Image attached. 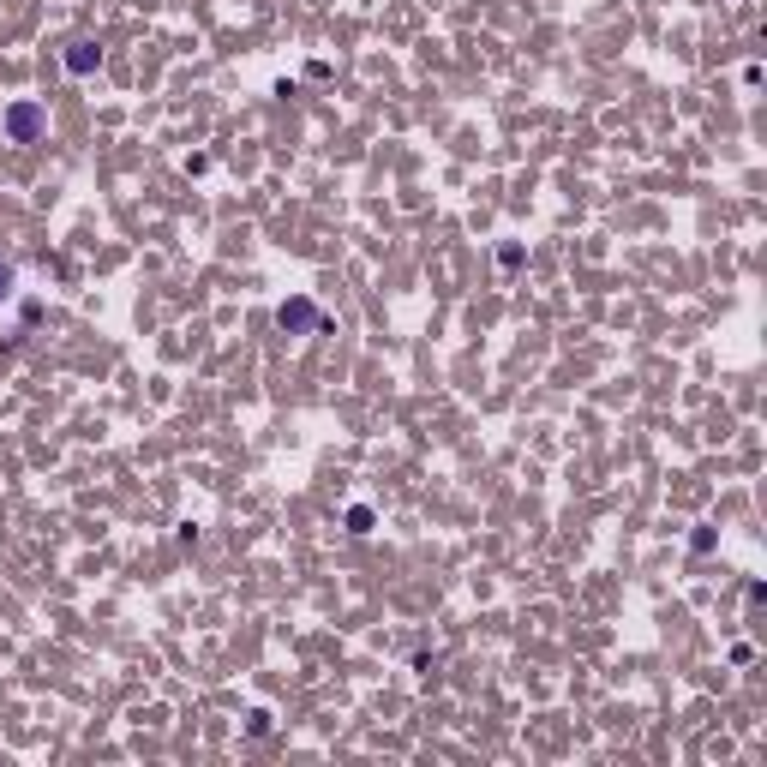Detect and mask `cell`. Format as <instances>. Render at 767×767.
I'll return each mask as SVG.
<instances>
[{"label":"cell","mask_w":767,"mask_h":767,"mask_svg":"<svg viewBox=\"0 0 767 767\" xmlns=\"http://www.w3.org/2000/svg\"><path fill=\"white\" fill-rule=\"evenodd\" d=\"M276 324H282L288 336H312V330H324V312H318L312 300H282V306H276Z\"/></svg>","instance_id":"obj_2"},{"label":"cell","mask_w":767,"mask_h":767,"mask_svg":"<svg viewBox=\"0 0 767 767\" xmlns=\"http://www.w3.org/2000/svg\"><path fill=\"white\" fill-rule=\"evenodd\" d=\"M366 528H372V510H366V504H354V510H348V534H366Z\"/></svg>","instance_id":"obj_4"},{"label":"cell","mask_w":767,"mask_h":767,"mask_svg":"<svg viewBox=\"0 0 767 767\" xmlns=\"http://www.w3.org/2000/svg\"><path fill=\"white\" fill-rule=\"evenodd\" d=\"M12 282H18V276H12V264H0V300L12 294Z\"/></svg>","instance_id":"obj_5"},{"label":"cell","mask_w":767,"mask_h":767,"mask_svg":"<svg viewBox=\"0 0 767 767\" xmlns=\"http://www.w3.org/2000/svg\"><path fill=\"white\" fill-rule=\"evenodd\" d=\"M42 126H48V108H42V102H12V108L0 114V132H6L12 144H36Z\"/></svg>","instance_id":"obj_1"},{"label":"cell","mask_w":767,"mask_h":767,"mask_svg":"<svg viewBox=\"0 0 767 767\" xmlns=\"http://www.w3.org/2000/svg\"><path fill=\"white\" fill-rule=\"evenodd\" d=\"M60 60H66V72H72V78H90V72L102 66V42L78 36V42H66V54H60Z\"/></svg>","instance_id":"obj_3"}]
</instances>
